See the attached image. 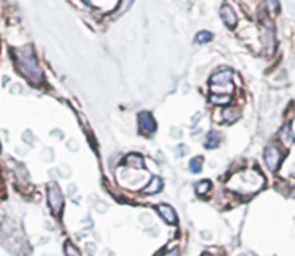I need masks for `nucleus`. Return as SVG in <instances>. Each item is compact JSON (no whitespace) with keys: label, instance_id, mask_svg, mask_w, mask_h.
<instances>
[{"label":"nucleus","instance_id":"1","mask_svg":"<svg viewBox=\"0 0 295 256\" xmlns=\"http://www.w3.org/2000/svg\"><path fill=\"white\" fill-rule=\"evenodd\" d=\"M265 184L263 176L256 170H243L235 173L229 179L226 187L230 192L243 196H251L259 192Z\"/></svg>","mask_w":295,"mask_h":256},{"label":"nucleus","instance_id":"2","mask_svg":"<svg viewBox=\"0 0 295 256\" xmlns=\"http://www.w3.org/2000/svg\"><path fill=\"white\" fill-rule=\"evenodd\" d=\"M15 64L18 66L19 72L35 85H39L42 82V71L36 62V58L33 55L32 49L29 46H23L13 51Z\"/></svg>","mask_w":295,"mask_h":256},{"label":"nucleus","instance_id":"3","mask_svg":"<svg viewBox=\"0 0 295 256\" xmlns=\"http://www.w3.org/2000/svg\"><path fill=\"white\" fill-rule=\"evenodd\" d=\"M48 200H49V206L52 209V212L55 214H59L62 212V207H64V196L59 190L58 184L55 183H51L49 187H48Z\"/></svg>","mask_w":295,"mask_h":256},{"label":"nucleus","instance_id":"4","mask_svg":"<svg viewBox=\"0 0 295 256\" xmlns=\"http://www.w3.org/2000/svg\"><path fill=\"white\" fill-rule=\"evenodd\" d=\"M281 160H282V156H281L279 150L273 147V146L266 147V150H265V161H266V166L269 167V170H278V166H279Z\"/></svg>","mask_w":295,"mask_h":256},{"label":"nucleus","instance_id":"5","mask_svg":"<svg viewBox=\"0 0 295 256\" xmlns=\"http://www.w3.org/2000/svg\"><path fill=\"white\" fill-rule=\"evenodd\" d=\"M138 119H140V131L142 134H152L156 130V121L150 112H147V111L141 112Z\"/></svg>","mask_w":295,"mask_h":256},{"label":"nucleus","instance_id":"6","mask_svg":"<svg viewBox=\"0 0 295 256\" xmlns=\"http://www.w3.org/2000/svg\"><path fill=\"white\" fill-rule=\"evenodd\" d=\"M210 82L213 85L219 86H228L232 85V71L230 69H222L219 71L218 74H215L212 78H210Z\"/></svg>","mask_w":295,"mask_h":256},{"label":"nucleus","instance_id":"7","mask_svg":"<svg viewBox=\"0 0 295 256\" xmlns=\"http://www.w3.org/2000/svg\"><path fill=\"white\" fill-rule=\"evenodd\" d=\"M220 18H222V21L225 22V25L228 28H235L236 23H238V18H236L235 12L228 5L222 6V9H220Z\"/></svg>","mask_w":295,"mask_h":256},{"label":"nucleus","instance_id":"8","mask_svg":"<svg viewBox=\"0 0 295 256\" xmlns=\"http://www.w3.org/2000/svg\"><path fill=\"white\" fill-rule=\"evenodd\" d=\"M157 210H159V213L163 216L166 222H169V223H176V222H177V216H176L175 210L172 209V206L159 204V206H157Z\"/></svg>","mask_w":295,"mask_h":256},{"label":"nucleus","instance_id":"9","mask_svg":"<svg viewBox=\"0 0 295 256\" xmlns=\"http://www.w3.org/2000/svg\"><path fill=\"white\" fill-rule=\"evenodd\" d=\"M239 117H241V112L238 108H226L223 111V119L228 122H235L236 119H239Z\"/></svg>","mask_w":295,"mask_h":256},{"label":"nucleus","instance_id":"10","mask_svg":"<svg viewBox=\"0 0 295 256\" xmlns=\"http://www.w3.org/2000/svg\"><path fill=\"white\" fill-rule=\"evenodd\" d=\"M160 189H162V180L159 177H154L153 180L150 182V184L142 190V193H145V194H154V193L159 192Z\"/></svg>","mask_w":295,"mask_h":256},{"label":"nucleus","instance_id":"11","mask_svg":"<svg viewBox=\"0 0 295 256\" xmlns=\"http://www.w3.org/2000/svg\"><path fill=\"white\" fill-rule=\"evenodd\" d=\"M219 144V134L215 133V131H210L208 136H206V141H205V146L208 149H215L218 147Z\"/></svg>","mask_w":295,"mask_h":256},{"label":"nucleus","instance_id":"12","mask_svg":"<svg viewBox=\"0 0 295 256\" xmlns=\"http://www.w3.org/2000/svg\"><path fill=\"white\" fill-rule=\"evenodd\" d=\"M210 101L213 104H218V105H226L230 102V96L229 94H225V95H212L210 96Z\"/></svg>","mask_w":295,"mask_h":256},{"label":"nucleus","instance_id":"13","mask_svg":"<svg viewBox=\"0 0 295 256\" xmlns=\"http://www.w3.org/2000/svg\"><path fill=\"white\" fill-rule=\"evenodd\" d=\"M209 189H210V182H208V180H203V182L196 184V193L199 196H203L205 193H208Z\"/></svg>","mask_w":295,"mask_h":256},{"label":"nucleus","instance_id":"14","mask_svg":"<svg viewBox=\"0 0 295 256\" xmlns=\"http://www.w3.org/2000/svg\"><path fill=\"white\" fill-rule=\"evenodd\" d=\"M190 170L193 171V173H199V171H202V166H203V159L202 157H196V159H193V160L190 161Z\"/></svg>","mask_w":295,"mask_h":256},{"label":"nucleus","instance_id":"15","mask_svg":"<svg viewBox=\"0 0 295 256\" xmlns=\"http://www.w3.org/2000/svg\"><path fill=\"white\" fill-rule=\"evenodd\" d=\"M212 39V33L206 32V31H203V32H199L196 35V41L199 43H206L209 42Z\"/></svg>","mask_w":295,"mask_h":256},{"label":"nucleus","instance_id":"16","mask_svg":"<svg viewBox=\"0 0 295 256\" xmlns=\"http://www.w3.org/2000/svg\"><path fill=\"white\" fill-rule=\"evenodd\" d=\"M265 6H268V8H269L268 11L275 12L276 9H278V2H276V0H266V2H265Z\"/></svg>","mask_w":295,"mask_h":256},{"label":"nucleus","instance_id":"17","mask_svg":"<svg viewBox=\"0 0 295 256\" xmlns=\"http://www.w3.org/2000/svg\"><path fill=\"white\" fill-rule=\"evenodd\" d=\"M66 255H79V252H78L77 249L74 247V246L71 245V243H66Z\"/></svg>","mask_w":295,"mask_h":256},{"label":"nucleus","instance_id":"18","mask_svg":"<svg viewBox=\"0 0 295 256\" xmlns=\"http://www.w3.org/2000/svg\"><path fill=\"white\" fill-rule=\"evenodd\" d=\"M132 2H134V0H122V3H121V9H122V11H127V9H128V8L132 5Z\"/></svg>","mask_w":295,"mask_h":256},{"label":"nucleus","instance_id":"19","mask_svg":"<svg viewBox=\"0 0 295 256\" xmlns=\"http://www.w3.org/2000/svg\"><path fill=\"white\" fill-rule=\"evenodd\" d=\"M0 186H2V179H0Z\"/></svg>","mask_w":295,"mask_h":256}]
</instances>
